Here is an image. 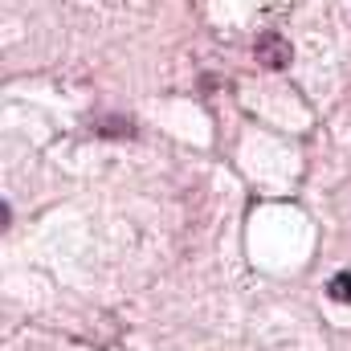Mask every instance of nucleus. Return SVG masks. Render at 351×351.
<instances>
[{
    "mask_svg": "<svg viewBox=\"0 0 351 351\" xmlns=\"http://www.w3.org/2000/svg\"><path fill=\"white\" fill-rule=\"evenodd\" d=\"M254 53H258V66H265V70H286L290 58H294V49H290V41L282 33H262Z\"/></svg>",
    "mask_w": 351,
    "mask_h": 351,
    "instance_id": "f257e3e1",
    "label": "nucleus"
},
{
    "mask_svg": "<svg viewBox=\"0 0 351 351\" xmlns=\"http://www.w3.org/2000/svg\"><path fill=\"white\" fill-rule=\"evenodd\" d=\"M8 225H12V208H8V204H4V200H0V233H4V229H8Z\"/></svg>",
    "mask_w": 351,
    "mask_h": 351,
    "instance_id": "20e7f679",
    "label": "nucleus"
},
{
    "mask_svg": "<svg viewBox=\"0 0 351 351\" xmlns=\"http://www.w3.org/2000/svg\"><path fill=\"white\" fill-rule=\"evenodd\" d=\"M327 290H331V298H335V302H351V269H343V274H335Z\"/></svg>",
    "mask_w": 351,
    "mask_h": 351,
    "instance_id": "f03ea898",
    "label": "nucleus"
},
{
    "mask_svg": "<svg viewBox=\"0 0 351 351\" xmlns=\"http://www.w3.org/2000/svg\"><path fill=\"white\" fill-rule=\"evenodd\" d=\"M98 131H102V135H131V127H127V123H102Z\"/></svg>",
    "mask_w": 351,
    "mask_h": 351,
    "instance_id": "7ed1b4c3",
    "label": "nucleus"
}]
</instances>
